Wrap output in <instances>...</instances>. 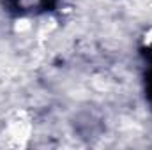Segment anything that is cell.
<instances>
[{"label":"cell","mask_w":152,"mask_h":150,"mask_svg":"<svg viewBox=\"0 0 152 150\" xmlns=\"http://www.w3.org/2000/svg\"><path fill=\"white\" fill-rule=\"evenodd\" d=\"M5 134L9 136L12 145H16V147H25L27 145V141H28V138L32 134V124L25 117V113H16L7 122Z\"/></svg>","instance_id":"obj_1"},{"label":"cell","mask_w":152,"mask_h":150,"mask_svg":"<svg viewBox=\"0 0 152 150\" xmlns=\"http://www.w3.org/2000/svg\"><path fill=\"white\" fill-rule=\"evenodd\" d=\"M12 28H14L16 34H27V32L32 30V20H28V18H18L14 21Z\"/></svg>","instance_id":"obj_2"},{"label":"cell","mask_w":152,"mask_h":150,"mask_svg":"<svg viewBox=\"0 0 152 150\" xmlns=\"http://www.w3.org/2000/svg\"><path fill=\"white\" fill-rule=\"evenodd\" d=\"M142 41H143V46H145V48H151L152 50V27L145 30V34H143V39H142Z\"/></svg>","instance_id":"obj_3"}]
</instances>
